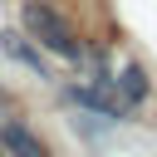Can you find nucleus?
<instances>
[{"instance_id": "obj_5", "label": "nucleus", "mask_w": 157, "mask_h": 157, "mask_svg": "<svg viewBox=\"0 0 157 157\" xmlns=\"http://www.w3.org/2000/svg\"><path fill=\"white\" fill-rule=\"evenodd\" d=\"M5 108H10V93H5V83H0V113H5Z\"/></svg>"}, {"instance_id": "obj_1", "label": "nucleus", "mask_w": 157, "mask_h": 157, "mask_svg": "<svg viewBox=\"0 0 157 157\" xmlns=\"http://www.w3.org/2000/svg\"><path fill=\"white\" fill-rule=\"evenodd\" d=\"M20 25H25V34L44 49V54H54V59H83V44H78V29L69 25V15H59V5H49V0H25L20 5Z\"/></svg>"}, {"instance_id": "obj_2", "label": "nucleus", "mask_w": 157, "mask_h": 157, "mask_svg": "<svg viewBox=\"0 0 157 157\" xmlns=\"http://www.w3.org/2000/svg\"><path fill=\"white\" fill-rule=\"evenodd\" d=\"M0 147H5V157H49L44 137H39L25 118H10V123L0 128Z\"/></svg>"}, {"instance_id": "obj_4", "label": "nucleus", "mask_w": 157, "mask_h": 157, "mask_svg": "<svg viewBox=\"0 0 157 157\" xmlns=\"http://www.w3.org/2000/svg\"><path fill=\"white\" fill-rule=\"evenodd\" d=\"M5 54H10V59H20V64H25V69H34V74H39V78H44V74H49V69H44V59H39V54H34V49H29V44H25V39H20V34H5Z\"/></svg>"}, {"instance_id": "obj_3", "label": "nucleus", "mask_w": 157, "mask_h": 157, "mask_svg": "<svg viewBox=\"0 0 157 157\" xmlns=\"http://www.w3.org/2000/svg\"><path fill=\"white\" fill-rule=\"evenodd\" d=\"M113 88H118V98H123L128 108H137V103L152 93V83H147V69H142V64H123V69H118V78H113Z\"/></svg>"}, {"instance_id": "obj_6", "label": "nucleus", "mask_w": 157, "mask_h": 157, "mask_svg": "<svg viewBox=\"0 0 157 157\" xmlns=\"http://www.w3.org/2000/svg\"><path fill=\"white\" fill-rule=\"evenodd\" d=\"M0 157H5V147H0Z\"/></svg>"}]
</instances>
